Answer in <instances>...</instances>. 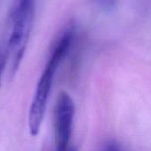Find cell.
<instances>
[{
  "mask_svg": "<svg viewBox=\"0 0 151 151\" xmlns=\"http://www.w3.org/2000/svg\"><path fill=\"white\" fill-rule=\"evenodd\" d=\"M75 36L73 26L67 27L57 40L42 73L38 81L37 87L30 105L28 113V127L33 136L38 134L47 109L49 97L51 92L57 71L69 52Z\"/></svg>",
  "mask_w": 151,
  "mask_h": 151,
  "instance_id": "cell-1",
  "label": "cell"
},
{
  "mask_svg": "<svg viewBox=\"0 0 151 151\" xmlns=\"http://www.w3.org/2000/svg\"><path fill=\"white\" fill-rule=\"evenodd\" d=\"M36 0H14L10 13L11 32L5 47L10 74L18 70L25 55L35 15Z\"/></svg>",
  "mask_w": 151,
  "mask_h": 151,
  "instance_id": "cell-2",
  "label": "cell"
},
{
  "mask_svg": "<svg viewBox=\"0 0 151 151\" xmlns=\"http://www.w3.org/2000/svg\"><path fill=\"white\" fill-rule=\"evenodd\" d=\"M74 103L66 92H61L54 108V132L56 151L70 150L74 119Z\"/></svg>",
  "mask_w": 151,
  "mask_h": 151,
  "instance_id": "cell-3",
  "label": "cell"
},
{
  "mask_svg": "<svg viewBox=\"0 0 151 151\" xmlns=\"http://www.w3.org/2000/svg\"><path fill=\"white\" fill-rule=\"evenodd\" d=\"M102 151H127L125 148L117 141L111 140L108 141L103 147Z\"/></svg>",
  "mask_w": 151,
  "mask_h": 151,
  "instance_id": "cell-4",
  "label": "cell"
},
{
  "mask_svg": "<svg viewBox=\"0 0 151 151\" xmlns=\"http://www.w3.org/2000/svg\"><path fill=\"white\" fill-rule=\"evenodd\" d=\"M98 6L105 11H111L117 4V0H95Z\"/></svg>",
  "mask_w": 151,
  "mask_h": 151,
  "instance_id": "cell-5",
  "label": "cell"
},
{
  "mask_svg": "<svg viewBox=\"0 0 151 151\" xmlns=\"http://www.w3.org/2000/svg\"><path fill=\"white\" fill-rule=\"evenodd\" d=\"M6 68V53L4 50H0V83L4 69Z\"/></svg>",
  "mask_w": 151,
  "mask_h": 151,
  "instance_id": "cell-6",
  "label": "cell"
},
{
  "mask_svg": "<svg viewBox=\"0 0 151 151\" xmlns=\"http://www.w3.org/2000/svg\"><path fill=\"white\" fill-rule=\"evenodd\" d=\"M69 151H76V150H75L74 149H72V148H71V149H70V150H69Z\"/></svg>",
  "mask_w": 151,
  "mask_h": 151,
  "instance_id": "cell-7",
  "label": "cell"
}]
</instances>
